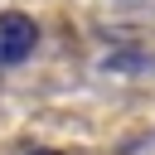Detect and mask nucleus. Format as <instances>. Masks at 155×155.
<instances>
[{
    "instance_id": "obj_2",
    "label": "nucleus",
    "mask_w": 155,
    "mask_h": 155,
    "mask_svg": "<svg viewBox=\"0 0 155 155\" xmlns=\"http://www.w3.org/2000/svg\"><path fill=\"white\" fill-rule=\"evenodd\" d=\"M29 155H58V150H29Z\"/></svg>"
},
{
    "instance_id": "obj_1",
    "label": "nucleus",
    "mask_w": 155,
    "mask_h": 155,
    "mask_svg": "<svg viewBox=\"0 0 155 155\" xmlns=\"http://www.w3.org/2000/svg\"><path fill=\"white\" fill-rule=\"evenodd\" d=\"M34 44H39L34 19H29V15H19V10H5V15H0V68L24 63V58L34 53Z\"/></svg>"
}]
</instances>
